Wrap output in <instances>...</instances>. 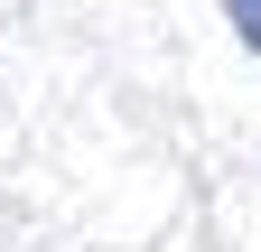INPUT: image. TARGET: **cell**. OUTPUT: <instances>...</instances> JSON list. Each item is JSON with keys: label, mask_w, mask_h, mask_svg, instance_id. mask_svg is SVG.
<instances>
[{"label": "cell", "mask_w": 261, "mask_h": 252, "mask_svg": "<svg viewBox=\"0 0 261 252\" xmlns=\"http://www.w3.org/2000/svg\"><path fill=\"white\" fill-rule=\"evenodd\" d=\"M224 19H233V38L261 56V0H224Z\"/></svg>", "instance_id": "cell-1"}]
</instances>
